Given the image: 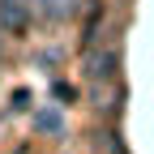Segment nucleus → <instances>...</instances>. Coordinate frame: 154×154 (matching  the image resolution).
<instances>
[{"label":"nucleus","instance_id":"obj_2","mask_svg":"<svg viewBox=\"0 0 154 154\" xmlns=\"http://www.w3.org/2000/svg\"><path fill=\"white\" fill-rule=\"evenodd\" d=\"M34 133H43V137H64V133H69V120H64L60 103H51V107H38V111H34Z\"/></svg>","mask_w":154,"mask_h":154},{"label":"nucleus","instance_id":"obj_5","mask_svg":"<svg viewBox=\"0 0 154 154\" xmlns=\"http://www.w3.org/2000/svg\"><path fill=\"white\" fill-rule=\"evenodd\" d=\"M51 94H56V99L64 103V99H73V86H64V82H56V86H51Z\"/></svg>","mask_w":154,"mask_h":154},{"label":"nucleus","instance_id":"obj_3","mask_svg":"<svg viewBox=\"0 0 154 154\" xmlns=\"http://www.w3.org/2000/svg\"><path fill=\"white\" fill-rule=\"evenodd\" d=\"M116 64H120V51H116V47L94 51L90 60H86V77H90V82H111V77H116Z\"/></svg>","mask_w":154,"mask_h":154},{"label":"nucleus","instance_id":"obj_4","mask_svg":"<svg viewBox=\"0 0 154 154\" xmlns=\"http://www.w3.org/2000/svg\"><path fill=\"white\" fill-rule=\"evenodd\" d=\"M34 5H38V13H43L47 22H69L73 9H77V0H34Z\"/></svg>","mask_w":154,"mask_h":154},{"label":"nucleus","instance_id":"obj_1","mask_svg":"<svg viewBox=\"0 0 154 154\" xmlns=\"http://www.w3.org/2000/svg\"><path fill=\"white\" fill-rule=\"evenodd\" d=\"M26 26H30V5L26 0H0V30L22 34Z\"/></svg>","mask_w":154,"mask_h":154}]
</instances>
